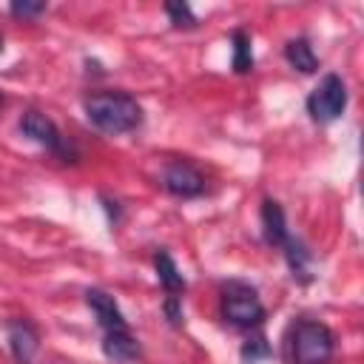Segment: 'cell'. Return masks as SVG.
Wrapping results in <instances>:
<instances>
[{"label": "cell", "instance_id": "cell-8", "mask_svg": "<svg viewBox=\"0 0 364 364\" xmlns=\"http://www.w3.org/2000/svg\"><path fill=\"white\" fill-rule=\"evenodd\" d=\"M6 338H9L11 355L17 358V364H31V358L40 347V336H37L34 324H28L26 318H14L6 324Z\"/></svg>", "mask_w": 364, "mask_h": 364}, {"label": "cell", "instance_id": "cell-4", "mask_svg": "<svg viewBox=\"0 0 364 364\" xmlns=\"http://www.w3.org/2000/svg\"><path fill=\"white\" fill-rule=\"evenodd\" d=\"M262 230H264L267 245L284 250L293 276H296V273H304V267H307V250L290 236L287 222H284V210H282L279 202H273V199H264V202H262Z\"/></svg>", "mask_w": 364, "mask_h": 364}, {"label": "cell", "instance_id": "cell-10", "mask_svg": "<svg viewBox=\"0 0 364 364\" xmlns=\"http://www.w3.org/2000/svg\"><path fill=\"white\" fill-rule=\"evenodd\" d=\"M102 353H105L111 361L128 364V361H136L142 350H139V341L134 338V333H131L128 327H122V330H105Z\"/></svg>", "mask_w": 364, "mask_h": 364}, {"label": "cell", "instance_id": "cell-2", "mask_svg": "<svg viewBox=\"0 0 364 364\" xmlns=\"http://www.w3.org/2000/svg\"><path fill=\"white\" fill-rule=\"evenodd\" d=\"M287 361L290 364H327L336 350V338L327 324L316 318H301L287 333Z\"/></svg>", "mask_w": 364, "mask_h": 364}, {"label": "cell", "instance_id": "cell-14", "mask_svg": "<svg viewBox=\"0 0 364 364\" xmlns=\"http://www.w3.org/2000/svg\"><path fill=\"white\" fill-rule=\"evenodd\" d=\"M165 11H168V17H171V23H173L176 28H191V26H196V17H193L191 6H185V3H168Z\"/></svg>", "mask_w": 364, "mask_h": 364}, {"label": "cell", "instance_id": "cell-17", "mask_svg": "<svg viewBox=\"0 0 364 364\" xmlns=\"http://www.w3.org/2000/svg\"><path fill=\"white\" fill-rule=\"evenodd\" d=\"M0 54H3V37H0Z\"/></svg>", "mask_w": 364, "mask_h": 364}, {"label": "cell", "instance_id": "cell-5", "mask_svg": "<svg viewBox=\"0 0 364 364\" xmlns=\"http://www.w3.org/2000/svg\"><path fill=\"white\" fill-rule=\"evenodd\" d=\"M347 108V85L338 74H324V80L307 97V114L316 122H333Z\"/></svg>", "mask_w": 364, "mask_h": 364}, {"label": "cell", "instance_id": "cell-18", "mask_svg": "<svg viewBox=\"0 0 364 364\" xmlns=\"http://www.w3.org/2000/svg\"><path fill=\"white\" fill-rule=\"evenodd\" d=\"M0 105H3V94H0Z\"/></svg>", "mask_w": 364, "mask_h": 364}, {"label": "cell", "instance_id": "cell-16", "mask_svg": "<svg viewBox=\"0 0 364 364\" xmlns=\"http://www.w3.org/2000/svg\"><path fill=\"white\" fill-rule=\"evenodd\" d=\"M9 11L14 14V17H37V14H43L46 11V3H11L9 6Z\"/></svg>", "mask_w": 364, "mask_h": 364}, {"label": "cell", "instance_id": "cell-7", "mask_svg": "<svg viewBox=\"0 0 364 364\" xmlns=\"http://www.w3.org/2000/svg\"><path fill=\"white\" fill-rule=\"evenodd\" d=\"M20 131L34 139L37 145L48 148V151H57V154H65V139L60 134V128L43 114V111H26L20 117Z\"/></svg>", "mask_w": 364, "mask_h": 364}, {"label": "cell", "instance_id": "cell-11", "mask_svg": "<svg viewBox=\"0 0 364 364\" xmlns=\"http://www.w3.org/2000/svg\"><path fill=\"white\" fill-rule=\"evenodd\" d=\"M284 60L290 63V68H296L301 74H313L318 68V57H316L313 46L304 37H296L284 46Z\"/></svg>", "mask_w": 364, "mask_h": 364}, {"label": "cell", "instance_id": "cell-3", "mask_svg": "<svg viewBox=\"0 0 364 364\" xmlns=\"http://www.w3.org/2000/svg\"><path fill=\"white\" fill-rule=\"evenodd\" d=\"M219 310L222 318L239 330H253L264 324V304L256 293V287L245 284V282H228L222 287V299H219Z\"/></svg>", "mask_w": 364, "mask_h": 364}, {"label": "cell", "instance_id": "cell-1", "mask_svg": "<svg viewBox=\"0 0 364 364\" xmlns=\"http://www.w3.org/2000/svg\"><path fill=\"white\" fill-rule=\"evenodd\" d=\"M82 108H85L88 122L111 136L128 134V131L139 128V122H142V105L125 91H97V94L85 97Z\"/></svg>", "mask_w": 364, "mask_h": 364}, {"label": "cell", "instance_id": "cell-9", "mask_svg": "<svg viewBox=\"0 0 364 364\" xmlns=\"http://www.w3.org/2000/svg\"><path fill=\"white\" fill-rule=\"evenodd\" d=\"M85 304L91 307V313L97 316L102 330H122V327H128V321H125V316H122V310H119V304H117V299L111 293H105L100 287H91L85 293Z\"/></svg>", "mask_w": 364, "mask_h": 364}, {"label": "cell", "instance_id": "cell-6", "mask_svg": "<svg viewBox=\"0 0 364 364\" xmlns=\"http://www.w3.org/2000/svg\"><path fill=\"white\" fill-rule=\"evenodd\" d=\"M162 185L168 193L173 196H182V199H193L205 191V176L185 159H173L165 165L162 171Z\"/></svg>", "mask_w": 364, "mask_h": 364}, {"label": "cell", "instance_id": "cell-13", "mask_svg": "<svg viewBox=\"0 0 364 364\" xmlns=\"http://www.w3.org/2000/svg\"><path fill=\"white\" fill-rule=\"evenodd\" d=\"M233 71L236 74L253 71V48L245 31H233Z\"/></svg>", "mask_w": 364, "mask_h": 364}, {"label": "cell", "instance_id": "cell-12", "mask_svg": "<svg viewBox=\"0 0 364 364\" xmlns=\"http://www.w3.org/2000/svg\"><path fill=\"white\" fill-rule=\"evenodd\" d=\"M154 264H156V276H159L162 287L168 290V296H176V299H179V293L185 290V279H182L176 262H173L165 250H159V253L154 256Z\"/></svg>", "mask_w": 364, "mask_h": 364}, {"label": "cell", "instance_id": "cell-15", "mask_svg": "<svg viewBox=\"0 0 364 364\" xmlns=\"http://www.w3.org/2000/svg\"><path fill=\"white\" fill-rule=\"evenodd\" d=\"M270 355V347H267V338L264 336H253V338H247L245 344H242V358L245 361H259V358H267Z\"/></svg>", "mask_w": 364, "mask_h": 364}]
</instances>
